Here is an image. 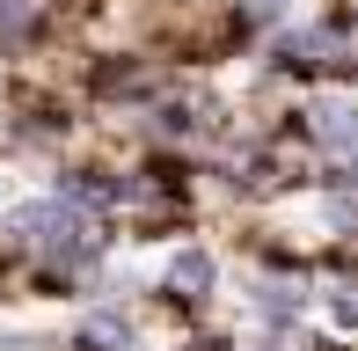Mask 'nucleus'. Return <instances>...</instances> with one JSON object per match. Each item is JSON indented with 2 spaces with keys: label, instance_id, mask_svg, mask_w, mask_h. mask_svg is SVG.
<instances>
[{
  "label": "nucleus",
  "instance_id": "obj_4",
  "mask_svg": "<svg viewBox=\"0 0 358 351\" xmlns=\"http://www.w3.org/2000/svg\"><path fill=\"white\" fill-rule=\"evenodd\" d=\"M37 29H44V0H0V44L8 52L37 44Z\"/></svg>",
  "mask_w": 358,
  "mask_h": 351
},
{
  "label": "nucleus",
  "instance_id": "obj_2",
  "mask_svg": "<svg viewBox=\"0 0 358 351\" xmlns=\"http://www.w3.org/2000/svg\"><path fill=\"white\" fill-rule=\"evenodd\" d=\"M169 308H205V300L220 293V257L205 242H183L169 264H161V285H154Z\"/></svg>",
  "mask_w": 358,
  "mask_h": 351
},
{
  "label": "nucleus",
  "instance_id": "obj_3",
  "mask_svg": "<svg viewBox=\"0 0 358 351\" xmlns=\"http://www.w3.org/2000/svg\"><path fill=\"white\" fill-rule=\"evenodd\" d=\"M315 308L329 315L336 337H358V271H351V278H329V285L315 293Z\"/></svg>",
  "mask_w": 358,
  "mask_h": 351
},
{
  "label": "nucleus",
  "instance_id": "obj_1",
  "mask_svg": "<svg viewBox=\"0 0 358 351\" xmlns=\"http://www.w3.org/2000/svg\"><path fill=\"white\" fill-rule=\"evenodd\" d=\"M66 351H146L132 300H80V315L66 322Z\"/></svg>",
  "mask_w": 358,
  "mask_h": 351
}]
</instances>
